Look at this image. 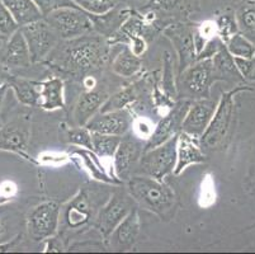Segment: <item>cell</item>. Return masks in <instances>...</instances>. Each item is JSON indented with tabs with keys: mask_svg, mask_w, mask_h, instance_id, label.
Segmentation results:
<instances>
[{
	"mask_svg": "<svg viewBox=\"0 0 255 254\" xmlns=\"http://www.w3.org/2000/svg\"><path fill=\"white\" fill-rule=\"evenodd\" d=\"M38 84L39 95H41V103L45 111H56L64 108V81L60 78H51L43 81H37Z\"/></svg>",
	"mask_w": 255,
	"mask_h": 254,
	"instance_id": "23",
	"label": "cell"
},
{
	"mask_svg": "<svg viewBox=\"0 0 255 254\" xmlns=\"http://www.w3.org/2000/svg\"><path fill=\"white\" fill-rule=\"evenodd\" d=\"M238 70L241 76L247 80H255V56L252 59H243V57H234Z\"/></svg>",
	"mask_w": 255,
	"mask_h": 254,
	"instance_id": "41",
	"label": "cell"
},
{
	"mask_svg": "<svg viewBox=\"0 0 255 254\" xmlns=\"http://www.w3.org/2000/svg\"><path fill=\"white\" fill-rule=\"evenodd\" d=\"M64 247H62V242L60 238L57 237H51L46 239V248L45 252H62Z\"/></svg>",
	"mask_w": 255,
	"mask_h": 254,
	"instance_id": "44",
	"label": "cell"
},
{
	"mask_svg": "<svg viewBox=\"0 0 255 254\" xmlns=\"http://www.w3.org/2000/svg\"><path fill=\"white\" fill-rule=\"evenodd\" d=\"M216 107L217 102L211 98L192 101L191 106L185 113L184 120H183L182 131L196 137V139H201L212 120Z\"/></svg>",
	"mask_w": 255,
	"mask_h": 254,
	"instance_id": "16",
	"label": "cell"
},
{
	"mask_svg": "<svg viewBox=\"0 0 255 254\" xmlns=\"http://www.w3.org/2000/svg\"><path fill=\"white\" fill-rule=\"evenodd\" d=\"M121 139L122 136L92 132V150L98 155V158H113L121 143Z\"/></svg>",
	"mask_w": 255,
	"mask_h": 254,
	"instance_id": "31",
	"label": "cell"
},
{
	"mask_svg": "<svg viewBox=\"0 0 255 254\" xmlns=\"http://www.w3.org/2000/svg\"><path fill=\"white\" fill-rule=\"evenodd\" d=\"M142 61L138 56L132 52L128 45H125L124 48L116 55L112 61L113 73L124 78H131L141 71Z\"/></svg>",
	"mask_w": 255,
	"mask_h": 254,
	"instance_id": "27",
	"label": "cell"
},
{
	"mask_svg": "<svg viewBox=\"0 0 255 254\" xmlns=\"http://www.w3.org/2000/svg\"><path fill=\"white\" fill-rule=\"evenodd\" d=\"M73 1L80 9L89 14H94V15H102L104 13H108L116 6L113 0H73Z\"/></svg>",
	"mask_w": 255,
	"mask_h": 254,
	"instance_id": "35",
	"label": "cell"
},
{
	"mask_svg": "<svg viewBox=\"0 0 255 254\" xmlns=\"http://www.w3.org/2000/svg\"><path fill=\"white\" fill-rule=\"evenodd\" d=\"M206 162V153L201 148L199 139L180 131L177 139V164L173 173L179 176L189 165Z\"/></svg>",
	"mask_w": 255,
	"mask_h": 254,
	"instance_id": "17",
	"label": "cell"
},
{
	"mask_svg": "<svg viewBox=\"0 0 255 254\" xmlns=\"http://www.w3.org/2000/svg\"><path fill=\"white\" fill-rule=\"evenodd\" d=\"M191 103L192 101L189 99H180L179 102L174 103L170 111L155 126L151 136L146 140V143L143 144V151L151 150V149L161 145L182 131L183 120H184L185 113H187Z\"/></svg>",
	"mask_w": 255,
	"mask_h": 254,
	"instance_id": "11",
	"label": "cell"
},
{
	"mask_svg": "<svg viewBox=\"0 0 255 254\" xmlns=\"http://www.w3.org/2000/svg\"><path fill=\"white\" fill-rule=\"evenodd\" d=\"M135 207L136 202L129 196L127 190L115 191L111 193L110 199L107 200L106 204L99 210L93 227L99 230L102 238L107 242L113 230L118 227V224L124 220Z\"/></svg>",
	"mask_w": 255,
	"mask_h": 254,
	"instance_id": "8",
	"label": "cell"
},
{
	"mask_svg": "<svg viewBox=\"0 0 255 254\" xmlns=\"http://www.w3.org/2000/svg\"><path fill=\"white\" fill-rule=\"evenodd\" d=\"M215 83L212 59L198 60L178 75L177 95L189 101L210 98Z\"/></svg>",
	"mask_w": 255,
	"mask_h": 254,
	"instance_id": "5",
	"label": "cell"
},
{
	"mask_svg": "<svg viewBox=\"0 0 255 254\" xmlns=\"http://www.w3.org/2000/svg\"><path fill=\"white\" fill-rule=\"evenodd\" d=\"M164 71H163V92L169 98L177 95V84L174 78V65L173 59L169 52L164 53Z\"/></svg>",
	"mask_w": 255,
	"mask_h": 254,
	"instance_id": "34",
	"label": "cell"
},
{
	"mask_svg": "<svg viewBox=\"0 0 255 254\" xmlns=\"http://www.w3.org/2000/svg\"><path fill=\"white\" fill-rule=\"evenodd\" d=\"M83 85H84V88L87 90L89 89H94V88L97 87V80L96 78L93 75H87L83 78Z\"/></svg>",
	"mask_w": 255,
	"mask_h": 254,
	"instance_id": "45",
	"label": "cell"
},
{
	"mask_svg": "<svg viewBox=\"0 0 255 254\" xmlns=\"http://www.w3.org/2000/svg\"><path fill=\"white\" fill-rule=\"evenodd\" d=\"M70 155L73 157L79 158L80 163H83L84 168L89 172L90 176L94 179L99 182H103V183H108V185H122L118 181H116L115 178H112L111 176L106 173V169H104L103 165L99 163L98 155L93 150L89 149H75L74 151H71Z\"/></svg>",
	"mask_w": 255,
	"mask_h": 254,
	"instance_id": "26",
	"label": "cell"
},
{
	"mask_svg": "<svg viewBox=\"0 0 255 254\" xmlns=\"http://www.w3.org/2000/svg\"><path fill=\"white\" fill-rule=\"evenodd\" d=\"M70 155L61 153H42L37 158V164L48 165V167H57L69 162Z\"/></svg>",
	"mask_w": 255,
	"mask_h": 254,
	"instance_id": "40",
	"label": "cell"
},
{
	"mask_svg": "<svg viewBox=\"0 0 255 254\" xmlns=\"http://www.w3.org/2000/svg\"><path fill=\"white\" fill-rule=\"evenodd\" d=\"M45 60L59 73L87 76L106 65L110 56L108 38L98 33H88L71 39H61Z\"/></svg>",
	"mask_w": 255,
	"mask_h": 254,
	"instance_id": "1",
	"label": "cell"
},
{
	"mask_svg": "<svg viewBox=\"0 0 255 254\" xmlns=\"http://www.w3.org/2000/svg\"><path fill=\"white\" fill-rule=\"evenodd\" d=\"M31 123L27 117H17L0 127V150L18 154L28 162L37 164L28 154Z\"/></svg>",
	"mask_w": 255,
	"mask_h": 254,
	"instance_id": "12",
	"label": "cell"
},
{
	"mask_svg": "<svg viewBox=\"0 0 255 254\" xmlns=\"http://www.w3.org/2000/svg\"><path fill=\"white\" fill-rule=\"evenodd\" d=\"M227 51L234 57H243V59H252L255 56V45L250 39H248L240 32L230 37V39L225 43Z\"/></svg>",
	"mask_w": 255,
	"mask_h": 254,
	"instance_id": "32",
	"label": "cell"
},
{
	"mask_svg": "<svg viewBox=\"0 0 255 254\" xmlns=\"http://www.w3.org/2000/svg\"><path fill=\"white\" fill-rule=\"evenodd\" d=\"M43 19L53 28L60 39H71L94 32L89 13L80 8H61Z\"/></svg>",
	"mask_w": 255,
	"mask_h": 254,
	"instance_id": "7",
	"label": "cell"
},
{
	"mask_svg": "<svg viewBox=\"0 0 255 254\" xmlns=\"http://www.w3.org/2000/svg\"><path fill=\"white\" fill-rule=\"evenodd\" d=\"M107 98H108L107 93L97 89V87L94 89L85 90L84 93H82L73 112L74 122L76 123V126L87 125L88 121L101 111Z\"/></svg>",
	"mask_w": 255,
	"mask_h": 254,
	"instance_id": "20",
	"label": "cell"
},
{
	"mask_svg": "<svg viewBox=\"0 0 255 254\" xmlns=\"http://www.w3.org/2000/svg\"><path fill=\"white\" fill-rule=\"evenodd\" d=\"M213 183L210 179H206L202 183V190H201V200H203V204H205L206 200H210L211 204H213L215 201V190H213ZM203 204H201L203 206Z\"/></svg>",
	"mask_w": 255,
	"mask_h": 254,
	"instance_id": "43",
	"label": "cell"
},
{
	"mask_svg": "<svg viewBox=\"0 0 255 254\" xmlns=\"http://www.w3.org/2000/svg\"><path fill=\"white\" fill-rule=\"evenodd\" d=\"M9 89V85L6 83V80L4 83L0 84V109H1V106H3V102H4V98H5L6 92Z\"/></svg>",
	"mask_w": 255,
	"mask_h": 254,
	"instance_id": "47",
	"label": "cell"
},
{
	"mask_svg": "<svg viewBox=\"0 0 255 254\" xmlns=\"http://www.w3.org/2000/svg\"><path fill=\"white\" fill-rule=\"evenodd\" d=\"M140 83L131 84L128 87L124 88V89L118 90L113 95L107 98V101L102 106L99 112H110V111H117V109H125L132 104L138 98L140 94Z\"/></svg>",
	"mask_w": 255,
	"mask_h": 254,
	"instance_id": "29",
	"label": "cell"
},
{
	"mask_svg": "<svg viewBox=\"0 0 255 254\" xmlns=\"http://www.w3.org/2000/svg\"><path fill=\"white\" fill-rule=\"evenodd\" d=\"M154 123L145 117H138L132 121L133 135L140 140H147L154 131Z\"/></svg>",
	"mask_w": 255,
	"mask_h": 254,
	"instance_id": "39",
	"label": "cell"
},
{
	"mask_svg": "<svg viewBox=\"0 0 255 254\" xmlns=\"http://www.w3.org/2000/svg\"><path fill=\"white\" fill-rule=\"evenodd\" d=\"M177 139L178 135L151 150L143 151L136 172L157 181L173 173L177 164Z\"/></svg>",
	"mask_w": 255,
	"mask_h": 254,
	"instance_id": "6",
	"label": "cell"
},
{
	"mask_svg": "<svg viewBox=\"0 0 255 254\" xmlns=\"http://www.w3.org/2000/svg\"><path fill=\"white\" fill-rule=\"evenodd\" d=\"M131 14L132 10L129 9H120L115 6L112 10L102 15H94V14H89V15L92 18L94 32L106 38H111Z\"/></svg>",
	"mask_w": 255,
	"mask_h": 254,
	"instance_id": "22",
	"label": "cell"
},
{
	"mask_svg": "<svg viewBox=\"0 0 255 254\" xmlns=\"http://www.w3.org/2000/svg\"><path fill=\"white\" fill-rule=\"evenodd\" d=\"M6 83L20 104L27 107L39 106L41 95H39L37 81L22 78V76H10V78H6Z\"/></svg>",
	"mask_w": 255,
	"mask_h": 254,
	"instance_id": "24",
	"label": "cell"
},
{
	"mask_svg": "<svg viewBox=\"0 0 255 254\" xmlns=\"http://www.w3.org/2000/svg\"><path fill=\"white\" fill-rule=\"evenodd\" d=\"M5 80H6L5 76H3V75H1V74H0V84L4 83V81H5Z\"/></svg>",
	"mask_w": 255,
	"mask_h": 254,
	"instance_id": "49",
	"label": "cell"
},
{
	"mask_svg": "<svg viewBox=\"0 0 255 254\" xmlns=\"http://www.w3.org/2000/svg\"><path fill=\"white\" fill-rule=\"evenodd\" d=\"M4 232H5V228L3 227V224H0V238L3 237Z\"/></svg>",
	"mask_w": 255,
	"mask_h": 254,
	"instance_id": "48",
	"label": "cell"
},
{
	"mask_svg": "<svg viewBox=\"0 0 255 254\" xmlns=\"http://www.w3.org/2000/svg\"><path fill=\"white\" fill-rule=\"evenodd\" d=\"M147 5L151 10L182 14L187 17L193 11L199 10V0H149Z\"/></svg>",
	"mask_w": 255,
	"mask_h": 254,
	"instance_id": "28",
	"label": "cell"
},
{
	"mask_svg": "<svg viewBox=\"0 0 255 254\" xmlns=\"http://www.w3.org/2000/svg\"><path fill=\"white\" fill-rule=\"evenodd\" d=\"M38 6L39 11L42 13L43 18L52 11L61 8H79L73 0H33Z\"/></svg>",
	"mask_w": 255,
	"mask_h": 254,
	"instance_id": "38",
	"label": "cell"
},
{
	"mask_svg": "<svg viewBox=\"0 0 255 254\" xmlns=\"http://www.w3.org/2000/svg\"><path fill=\"white\" fill-rule=\"evenodd\" d=\"M111 191L96 183H88L80 188L73 199L60 210V234L80 230L94 225L99 210L110 199Z\"/></svg>",
	"mask_w": 255,
	"mask_h": 254,
	"instance_id": "2",
	"label": "cell"
},
{
	"mask_svg": "<svg viewBox=\"0 0 255 254\" xmlns=\"http://www.w3.org/2000/svg\"><path fill=\"white\" fill-rule=\"evenodd\" d=\"M132 115L127 109L110 112H98L85 125L90 132L124 136L132 126Z\"/></svg>",
	"mask_w": 255,
	"mask_h": 254,
	"instance_id": "15",
	"label": "cell"
},
{
	"mask_svg": "<svg viewBox=\"0 0 255 254\" xmlns=\"http://www.w3.org/2000/svg\"><path fill=\"white\" fill-rule=\"evenodd\" d=\"M66 141L74 146L92 150V132L85 126H76L73 129L66 130Z\"/></svg>",
	"mask_w": 255,
	"mask_h": 254,
	"instance_id": "33",
	"label": "cell"
},
{
	"mask_svg": "<svg viewBox=\"0 0 255 254\" xmlns=\"http://www.w3.org/2000/svg\"><path fill=\"white\" fill-rule=\"evenodd\" d=\"M194 29L196 27L183 22L171 23L164 29V34L170 39L178 53V75L197 61Z\"/></svg>",
	"mask_w": 255,
	"mask_h": 254,
	"instance_id": "13",
	"label": "cell"
},
{
	"mask_svg": "<svg viewBox=\"0 0 255 254\" xmlns=\"http://www.w3.org/2000/svg\"><path fill=\"white\" fill-rule=\"evenodd\" d=\"M225 45L224 42L221 41L219 36H215L213 38L208 39L206 42L205 47L202 48V51L197 55V61L198 60H206V59H212L213 56L219 52V50L221 48V46Z\"/></svg>",
	"mask_w": 255,
	"mask_h": 254,
	"instance_id": "42",
	"label": "cell"
},
{
	"mask_svg": "<svg viewBox=\"0 0 255 254\" xmlns=\"http://www.w3.org/2000/svg\"><path fill=\"white\" fill-rule=\"evenodd\" d=\"M126 183L127 192L136 205L161 219L170 218L177 199L173 190L163 181L146 176H132Z\"/></svg>",
	"mask_w": 255,
	"mask_h": 254,
	"instance_id": "3",
	"label": "cell"
},
{
	"mask_svg": "<svg viewBox=\"0 0 255 254\" xmlns=\"http://www.w3.org/2000/svg\"><path fill=\"white\" fill-rule=\"evenodd\" d=\"M215 23H216L217 28V36L221 38L224 43H226L231 36L239 32L238 23H236L235 17H233V15H229V14L220 15Z\"/></svg>",
	"mask_w": 255,
	"mask_h": 254,
	"instance_id": "36",
	"label": "cell"
},
{
	"mask_svg": "<svg viewBox=\"0 0 255 254\" xmlns=\"http://www.w3.org/2000/svg\"><path fill=\"white\" fill-rule=\"evenodd\" d=\"M60 210L57 201H45L32 210L27 219V229L33 241H46L57 234Z\"/></svg>",
	"mask_w": 255,
	"mask_h": 254,
	"instance_id": "10",
	"label": "cell"
},
{
	"mask_svg": "<svg viewBox=\"0 0 255 254\" xmlns=\"http://www.w3.org/2000/svg\"><path fill=\"white\" fill-rule=\"evenodd\" d=\"M213 74L216 81L222 80L229 84H245V79L241 76L235 64V59L229 51L226 45H222L219 52L212 57Z\"/></svg>",
	"mask_w": 255,
	"mask_h": 254,
	"instance_id": "21",
	"label": "cell"
},
{
	"mask_svg": "<svg viewBox=\"0 0 255 254\" xmlns=\"http://www.w3.org/2000/svg\"><path fill=\"white\" fill-rule=\"evenodd\" d=\"M247 90H253V88L244 84H239L238 87H234L230 92L222 94L210 125L199 139L201 148L205 153L219 150L225 145V141L233 129L234 116H235V97L239 93Z\"/></svg>",
	"mask_w": 255,
	"mask_h": 254,
	"instance_id": "4",
	"label": "cell"
},
{
	"mask_svg": "<svg viewBox=\"0 0 255 254\" xmlns=\"http://www.w3.org/2000/svg\"><path fill=\"white\" fill-rule=\"evenodd\" d=\"M121 143L113 155V168H115L116 178L121 182H127L136 172L140 158L143 153L142 140L135 135H124Z\"/></svg>",
	"mask_w": 255,
	"mask_h": 254,
	"instance_id": "14",
	"label": "cell"
},
{
	"mask_svg": "<svg viewBox=\"0 0 255 254\" xmlns=\"http://www.w3.org/2000/svg\"><path fill=\"white\" fill-rule=\"evenodd\" d=\"M239 32L255 45V3H247L238 9L235 15Z\"/></svg>",
	"mask_w": 255,
	"mask_h": 254,
	"instance_id": "30",
	"label": "cell"
},
{
	"mask_svg": "<svg viewBox=\"0 0 255 254\" xmlns=\"http://www.w3.org/2000/svg\"><path fill=\"white\" fill-rule=\"evenodd\" d=\"M19 29L28 46L32 64L45 61L60 42V37L43 18L22 25Z\"/></svg>",
	"mask_w": 255,
	"mask_h": 254,
	"instance_id": "9",
	"label": "cell"
},
{
	"mask_svg": "<svg viewBox=\"0 0 255 254\" xmlns=\"http://www.w3.org/2000/svg\"><path fill=\"white\" fill-rule=\"evenodd\" d=\"M138 233H140V216H138L137 207H135L118 224V227L113 230L107 242H110V247L115 251L127 252L136 243Z\"/></svg>",
	"mask_w": 255,
	"mask_h": 254,
	"instance_id": "18",
	"label": "cell"
},
{
	"mask_svg": "<svg viewBox=\"0 0 255 254\" xmlns=\"http://www.w3.org/2000/svg\"><path fill=\"white\" fill-rule=\"evenodd\" d=\"M19 27L42 19L43 15L33 0H1Z\"/></svg>",
	"mask_w": 255,
	"mask_h": 254,
	"instance_id": "25",
	"label": "cell"
},
{
	"mask_svg": "<svg viewBox=\"0 0 255 254\" xmlns=\"http://www.w3.org/2000/svg\"><path fill=\"white\" fill-rule=\"evenodd\" d=\"M19 29V25L15 22L10 11L8 10L3 1L0 0V34L4 37H10Z\"/></svg>",
	"mask_w": 255,
	"mask_h": 254,
	"instance_id": "37",
	"label": "cell"
},
{
	"mask_svg": "<svg viewBox=\"0 0 255 254\" xmlns=\"http://www.w3.org/2000/svg\"><path fill=\"white\" fill-rule=\"evenodd\" d=\"M20 235L18 238H15V239H13L11 242H9V243H5V244H0V252H8L9 249H13L15 248V246H17L18 241H19Z\"/></svg>",
	"mask_w": 255,
	"mask_h": 254,
	"instance_id": "46",
	"label": "cell"
},
{
	"mask_svg": "<svg viewBox=\"0 0 255 254\" xmlns=\"http://www.w3.org/2000/svg\"><path fill=\"white\" fill-rule=\"evenodd\" d=\"M1 64L10 69H27L32 65L28 46L20 29L9 37L1 53Z\"/></svg>",
	"mask_w": 255,
	"mask_h": 254,
	"instance_id": "19",
	"label": "cell"
}]
</instances>
